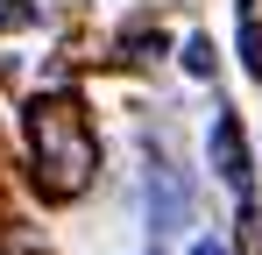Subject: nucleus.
Returning a JSON list of instances; mask_svg holds the SVG:
<instances>
[{"instance_id": "f257e3e1", "label": "nucleus", "mask_w": 262, "mask_h": 255, "mask_svg": "<svg viewBox=\"0 0 262 255\" xmlns=\"http://www.w3.org/2000/svg\"><path fill=\"white\" fill-rule=\"evenodd\" d=\"M29 156H36V177L50 192H85L92 163H99L92 128L71 99H36L29 107Z\"/></svg>"}, {"instance_id": "f03ea898", "label": "nucleus", "mask_w": 262, "mask_h": 255, "mask_svg": "<svg viewBox=\"0 0 262 255\" xmlns=\"http://www.w3.org/2000/svg\"><path fill=\"white\" fill-rule=\"evenodd\" d=\"M213 163L227 184H248V149H241V128H234V114H220L213 121Z\"/></svg>"}, {"instance_id": "7ed1b4c3", "label": "nucleus", "mask_w": 262, "mask_h": 255, "mask_svg": "<svg viewBox=\"0 0 262 255\" xmlns=\"http://www.w3.org/2000/svg\"><path fill=\"white\" fill-rule=\"evenodd\" d=\"M241 57H248V71H262V22L241 7Z\"/></svg>"}, {"instance_id": "20e7f679", "label": "nucleus", "mask_w": 262, "mask_h": 255, "mask_svg": "<svg viewBox=\"0 0 262 255\" xmlns=\"http://www.w3.org/2000/svg\"><path fill=\"white\" fill-rule=\"evenodd\" d=\"M184 71H191V78H206V71H213V42H206V36L184 42Z\"/></svg>"}, {"instance_id": "39448f33", "label": "nucleus", "mask_w": 262, "mask_h": 255, "mask_svg": "<svg viewBox=\"0 0 262 255\" xmlns=\"http://www.w3.org/2000/svg\"><path fill=\"white\" fill-rule=\"evenodd\" d=\"M191 255H227V248H220V241H199V248H191Z\"/></svg>"}]
</instances>
